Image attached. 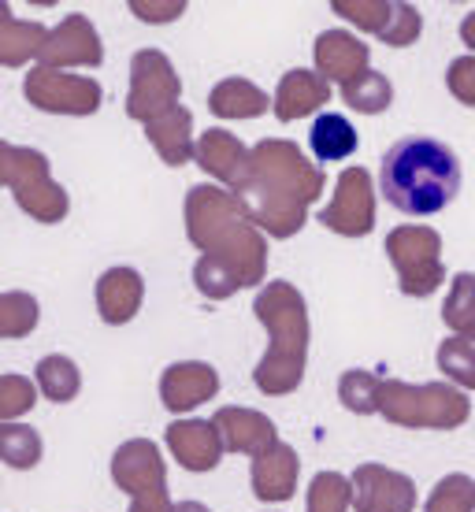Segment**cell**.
Returning <instances> with one entry per match:
<instances>
[{"instance_id": "12", "label": "cell", "mask_w": 475, "mask_h": 512, "mask_svg": "<svg viewBox=\"0 0 475 512\" xmlns=\"http://www.w3.org/2000/svg\"><path fill=\"white\" fill-rule=\"evenodd\" d=\"M104 64V45L97 26L86 15H67L60 26L49 30V41L38 56V67L49 71H67V67H101Z\"/></svg>"}, {"instance_id": "32", "label": "cell", "mask_w": 475, "mask_h": 512, "mask_svg": "<svg viewBox=\"0 0 475 512\" xmlns=\"http://www.w3.org/2000/svg\"><path fill=\"white\" fill-rule=\"evenodd\" d=\"M438 372L446 375V383L461 386V390H475V342L472 338H442V346L435 353Z\"/></svg>"}, {"instance_id": "7", "label": "cell", "mask_w": 475, "mask_h": 512, "mask_svg": "<svg viewBox=\"0 0 475 512\" xmlns=\"http://www.w3.org/2000/svg\"><path fill=\"white\" fill-rule=\"evenodd\" d=\"M386 260L398 271V286L405 297H431L446 279L442 234L424 223H401L386 234Z\"/></svg>"}, {"instance_id": "13", "label": "cell", "mask_w": 475, "mask_h": 512, "mask_svg": "<svg viewBox=\"0 0 475 512\" xmlns=\"http://www.w3.org/2000/svg\"><path fill=\"white\" fill-rule=\"evenodd\" d=\"M353 509L357 512H416V483L386 464H357L353 472Z\"/></svg>"}, {"instance_id": "39", "label": "cell", "mask_w": 475, "mask_h": 512, "mask_svg": "<svg viewBox=\"0 0 475 512\" xmlns=\"http://www.w3.org/2000/svg\"><path fill=\"white\" fill-rule=\"evenodd\" d=\"M130 12L138 15L142 23H175L186 12V0H164V4H149V0H130Z\"/></svg>"}, {"instance_id": "27", "label": "cell", "mask_w": 475, "mask_h": 512, "mask_svg": "<svg viewBox=\"0 0 475 512\" xmlns=\"http://www.w3.org/2000/svg\"><path fill=\"white\" fill-rule=\"evenodd\" d=\"M34 383H38V390L49 397V401L67 405V401H75L78 390H82V372H78V364L71 357H64V353H49V357L38 360Z\"/></svg>"}, {"instance_id": "9", "label": "cell", "mask_w": 475, "mask_h": 512, "mask_svg": "<svg viewBox=\"0 0 475 512\" xmlns=\"http://www.w3.org/2000/svg\"><path fill=\"white\" fill-rule=\"evenodd\" d=\"M26 101L49 116H93L104 104V86L90 75L34 67L23 82Z\"/></svg>"}, {"instance_id": "11", "label": "cell", "mask_w": 475, "mask_h": 512, "mask_svg": "<svg viewBox=\"0 0 475 512\" xmlns=\"http://www.w3.org/2000/svg\"><path fill=\"white\" fill-rule=\"evenodd\" d=\"M331 8L390 49H409L424 34V15L405 0H331Z\"/></svg>"}, {"instance_id": "28", "label": "cell", "mask_w": 475, "mask_h": 512, "mask_svg": "<svg viewBox=\"0 0 475 512\" xmlns=\"http://www.w3.org/2000/svg\"><path fill=\"white\" fill-rule=\"evenodd\" d=\"M383 375L364 372V368H349L342 379H338V401L342 409L353 412V416H375L383 412Z\"/></svg>"}, {"instance_id": "41", "label": "cell", "mask_w": 475, "mask_h": 512, "mask_svg": "<svg viewBox=\"0 0 475 512\" xmlns=\"http://www.w3.org/2000/svg\"><path fill=\"white\" fill-rule=\"evenodd\" d=\"M461 41L472 49V56H475V12H468L461 19Z\"/></svg>"}, {"instance_id": "38", "label": "cell", "mask_w": 475, "mask_h": 512, "mask_svg": "<svg viewBox=\"0 0 475 512\" xmlns=\"http://www.w3.org/2000/svg\"><path fill=\"white\" fill-rule=\"evenodd\" d=\"M446 90L461 104L475 108V56H457L446 71Z\"/></svg>"}, {"instance_id": "22", "label": "cell", "mask_w": 475, "mask_h": 512, "mask_svg": "<svg viewBox=\"0 0 475 512\" xmlns=\"http://www.w3.org/2000/svg\"><path fill=\"white\" fill-rule=\"evenodd\" d=\"M297 475H301V457L294 446H271L268 453L253 457L249 479H253V494L260 501H290L297 490Z\"/></svg>"}, {"instance_id": "3", "label": "cell", "mask_w": 475, "mask_h": 512, "mask_svg": "<svg viewBox=\"0 0 475 512\" xmlns=\"http://www.w3.org/2000/svg\"><path fill=\"white\" fill-rule=\"evenodd\" d=\"M379 190L386 205L405 216H435L461 193V164L446 141L412 134L394 141L379 167Z\"/></svg>"}, {"instance_id": "5", "label": "cell", "mask_w": 475, "mask_h": 512, "mask_svg": "<svg viewBox=\"0 0 475 512\" xmlns=\"http://www.w3.org/2000/svg\"><path fill=\"white\" fill-rule=\"evenodd\" d=\"M394 427L409 431H457L472 416V401L453 383H383V412Z\"/></svg>"}, {"instance_id": "26", "label": "cell", "mask_w": 475, "mask_h": 512, "mask_svg": "<svg viewBox=\"0 0 475 512\" xmlns=\"http://www.w3.org/2000/svg\"><path fill=\"white\" fill-rule=\"evenodd\" d=\"M309 145H312V156H316V160L334 164V160H349V156L357 153L360 138H357V127H353L346 116H338V112H320L309 130Z\"/></svg>"}, {"instance_id": "10", "label": "cell", "mask_w": 475, "mask_h": 512, "mask_svg": "<svg viewBox=\"0 0 475 512\" xmlns=\"http://www.w3.org/2000/svg\"><path fill=\"white\" fill-rule=\"evenodd\" d=\"M323 231L342 238H368L375 231V186L368 167H346L334 182V197L320 208Z\"/></svg>"}, {"instance_id": "37", "label": "cell", "mask_w": 475, "mask_h": 512, "mask_svg": "<svg viewBox=\"0 0 475 512\" xmlns=\"http://www.w3.org/2000/svg\"><path fill=\"white\" fill-rule=\"evenodd\" d=\"M38 383L26 375H0V423H15L38 405Z\"/></svg>"}, {"instance_id": "36", "label": "cell", "mask_w": 475, "mask_h": 512, "mask_svg": "<svg viewBox=\"0 0 475 512\" xmlns=\"http://www.w3.org/2000/svg\"><path fill=\"white\" fill-rule=\"evenodd\" d=\"M193 286L208 301H227L231 294L242 290L238 275L223 260H216V256H197V264H193Z\"/></svg>"}, {"instance_id": "25", "label": "cell", "mask_w": 475, "mask_h": 512, "mask_svg": "<svg viewBox=\"0 0 475 512\" xmlns=\"http://www.w3.org/2000/svg\"><path fill=\"white\" fill-rule=\"evenodd\" d=\"M268 93L260 90L257 82H249V78H223L212 86L208 93V108H212V116L219 119H257L268 112Z\"/></svg>"}, {"instance_id": "4", "label": "cell", "mask_w": 475, "mask_h": 512, "mask_svg": "<svg viewBox=\"0 0 475 512\" xmlns=\"http://www.w3.org/2000/svg\"><path fill=\"white\" fill-rule=\"evenodd\" d=\"M257 320L268 327V349L253 368V383L260 394L286 397L305 383V364H309V305L305 294L283 279H271L253 297Z\"/></svg>"}, {"instance_id": "8", "label": "cell", "mask_w": 475, "mask_h": 512, "mask_svg": "<svg viewBox=\"0 0 475 512\" xmlns=\"http://www.w3.org/2000/svg\"><path fill=\"white\" fill-rule=\"evenodd\" d=\"M182 78L175 64L160 49H138L130 60V90H127V116L138 123H153L179 108Z\"/></svg>"}, {"instance_id": "24", "label": "cell", "mask_w": 475, "mask_h": 512, "mask_svg": "<svg viewBox=\"0 0 475 512\" xmlns=\"http://www.w3.org/2000/svg\"><path fill=\"white\" fill-rule=\"evenodd\" d=\"M49 41V30L41 23H26L15 19L8 4H0V64L4 67H23L38 60L41 49Z\"/></svg>"}, {"instance_id": "19", "label": "cell", "mask_w": 475, "mask_h": 512, "mask_svg": "<svg viewBox=\"0 0 475 512\" xmlns=\"http://www.w3.org/2000/svg\"><path fill=\"white\" fill-rule=\"evenodd\" d=\"M212 423L223 435V446L231 449V453H242V457H260V453H268L271 446L283 442L279 427L264 412L245 409V405H223V409H216Z\"/></svg>"}, {"instance_id": "21", "label": "cell", "mask_w": 475, "mask_h": 512, "mask_svg": "<svg viewBox=\"0 0 475 512\" xmlns=\"http://www.w3.org/2000/svg\"><path fill=\"white\" fill-rule=\"evenodd\" d=\"M271 112L279 123H297V119L320 112L323 104L331 101V82L320 75V71H305V67H294L279 78L275 86V97H271Z\"/></svg>"}, {"instance_id": "35", "label": "cell", "mask_w": 475, "mask_h": 512, "mask_svg": "<svg viewBox=\"0 0 475 512\" xmlns=\"http://www.w3.org/2000/svg\"><path fill=\"white\" fill-rule=\"evenodd\" d=\"M349 505H353V479H346L342 472L312 475L305 512H349Z\"/></svg>"}, {"instance_id": "16", "label": "cell", "mask_w": 475, "mask_h": 512, "mask_svg": "<svg viewBox=\"0 0 475 512\" xmlns=\"http://www.w3.org/2000/svg\"><path fill=\"white\" fill-rule=\"evenodd\" d=\"M219 394V372L205 360H179L164 368L160 375V401L167 412H193L197 405H205L208 397Z\"/></svg>"}, {"instance_id": "17", "label": "cell", "mask_w": 475, "mask_h": 512, "mask_svg": "<svg viewBox=\"0 0 475 512\" xmlns=\"http://www.w3.org/2000/svg\"><path fill=\"white\" fill-rule=\"evenodd\" d=\"M164 442L171 457L186 472H212L223 461V435L212 420H175L164 431Z\"/></svg>"}, {"instance_id": "29", "label": "cell", "mask_w": 475, "mask_h": 512, "mask_svg": "<svg viewBox=\"0 0 475 512\" xmlns=\"http://www.w3.org/2000/svg\"><path fill=\"white\" fill-rule=\"evenodd\" d=\"M338 93H342V101L353 112H360V116H379V112H386L394 104V86H390V78L383 71H364V75L353 78Z\"/></svg>"}, {"instance_id": "30", "label": "cell", "mask_w": 475, "mask_h": 512, "mask_svg": "<svg viewBox=\"0 0 475 512\" xmlns=\"http://www.w3.org/2000/svg\"><path fill=\"white\" fill-rule=\"evenodd\" d=\"M442 323L461 338H475V275L457 271L450 282V294L442 305Z\"/></svg>"}, {"instance_id": "1", "label": "cell", "mask_w": 475, "mask_h": 512, "mask_svg": "<svg viewBox=\"0 0 475 512\" xmlns=\"http://www.w3.org/2000/svg\"><path fill=\"white\" fill-rule=\"evenodd\" d=\"M323 186V171L297 149V141L264 138L253 145V175L234 197L268 238H294L323 197Z\"/></svg>"}, {"instance_id": "31", "label": "cell", "mask_w": 475, "mask_h": 512, "mask_svg": "<svg viewBox=\"0 0 475 512\" xmlns=\"http://www.w3.org/2000/svg\"><path fill=\"white\" fill-rule=\"evenodd\" d=\"M41 453H45V442L34 427H26V423H0V457L8 468L15 472H26V468H34L41 461Z\"/></svg>"}, {"instance_id": "40", "label": "cell", "mask_w": 475, "mask_h": 512, "mask_svg": "<svg viewBox=\"0 0 475 512\" xmlns=\"http://www.w3.org/2000/svg\"><path fill=\"white\" fill-rule=\"evenodd\" d=\"M130 512H175L167 490H153V494H142V498H130Z\"/></svg>"}, {"instance_id": "14", "label": "cell", "mask_w": 475, "mask_h": 512, "mask_svg": "<svg viewBox=\"0 0 475 512\" xmlns=\"http://www.w3.org/2000/svg\"><path fill=\"white\" fill-rule=\"evenodd\" d=\"M112 483L127 498H142L153 490H167V464L153 438H127L112 453Z\"/></svg>"}, {"instance_id": "34", "label": "cell", "mask_w": 475, "mask_h": 512, "mask_svg": "<svg viewBox=\"0 0 475 512\" xmlns=\"http://www.w3.org/2000/svg\"><path fill=\"white\" fill-rule=\"evenodd\" d=\"M424 512H475V479L464 472L442 475L427 494Z\"/></svg>"}, {"instance_id": "15", "label": "cell", "mask_w": 475, "mask_h": 512, "mask_svg": "<svg viewBox=\"0 0 475 512\" xmlns=\"http://www.w3.org/2000/svg\"><path fill=\"white\" fill-rule=\"evenodd\" d=\"M197 167L223 182L231 193H238L253 175V149L231 130H205L197 138Z\"/></svg>"}, {"instance_id": "23", "label": "cell", "mask_w": 475, "mask_h": 512, "mask_svg": "<svg viewBox=\"0 0 475 512\" xmlns=\"http://www.w3.org/2000/svg\"><path fill=\"white\" fill-rule=\"evenodd\" d=\"M145 138L156 149V156L167 167H182L197 160V141H193V112L190 108H171L167 116L145 123Z\"/></svg>"}, {"instance_id": "6", "label": "cell", "mask_w": 475, "mask_h": 512, "mask_svg": "<svg viewBox=\"0 0 475 512\" xmlns=\"http://www.w3.org/2000/svg\"><path fill=\"white\" fill-rule=\"evenodd\" d=\"M0 182L12 190L15 205L45 227L64 223L67 212H71L67 190L52 179L49 156L30 149V145H15V141L0 145Z\"/></svg>"}, {"instance_id": "33", "label": "cell", "mask_w": 475, "mask_h": 512, "mask_svg": "<svg viewBox=\"0 0 475 512\" xmlns=\"http://www.w3.org/2000/svg\"><path fill=\"white\" fill-rule=\"evenodd\" d=\"M41 308L38 297L26 290H4L0 294V338H26L38 327Z\"/></svg>"}, {"instance_id": "18", "label": "cell", "mask_w": 475, "mask_h": 512, "mask_svg": "<svg viewBox=\"0 0 475 512\" xmlns=\"http://www.w3.org/2000/svg\"><path fill=\"white\" fill-rule=\"evenodd\" d=\"M312 56H316V71H320L327 82H338V90L349 86L353 78H360L364 71H372V49L368 41H360L357 34L349 30H323L316 45H312Z\"/></svg>"}, {"instance_id": "2", "label": "cell", "mask_w": 475, "mask_h": 512, "mask_svg": "<svg viewBox=\"0 0 475 512\" xmlns=\"http://www.w3.org/2000/svg\"><path fill=\"white\" fill-rule=\"evenodd\" d=\"M186 238L201 256H216L242 286H260L268 275V238L249 219L242 201L219 186H190L186 193Z\"/></svg>"}, {"instance_id": "42", "label": "cell", "mask_w": 475, "mask_h": 512, "mask_svg": "<svg viewBox=\"0 0 475 512\" xmlns=\"http://www.w3.org/2000/svg\"><path fill=\"white\" fill-rule=\"evenodd\" d=\"M175 512H212L205 505V501H179V505H175Z\"/></svg>"}, {"instance_id": "20", "label": "cell", "mask_w": 475, "mask_h": 512, "mask_svg": "<svg viewBox=\"0 0 475 512\" xmlns=\"http://www.w3.org/2000/svg\"><path fill=\"white\" fill-rule=\"evenodd\" d=\"M97 316H101L108 327H123L130 323L138 312H142V301H145V279L138 268H127V264H119V268H108L97 279Z\"/></svg>"}]
</instances>
